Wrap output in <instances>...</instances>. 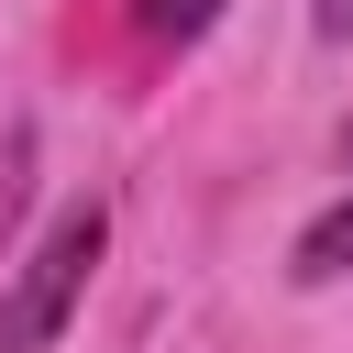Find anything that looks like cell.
I'll use <instances>...</instances> for the list:
<instances>
[{
	"instance_id": "6da1fadb",
	"label": "cell",
	"mask_w": 353,
	"mask_h": 353,
	"mask_svg": "<svg viewBox=\"0 0 353 353\" xmlns=\"http://www.w3.org/2000/svg\"><path fill=\"white\" fill-rule=\"evenodd\" d=\"M110 243V199H66L44 221V243L22 254V276L0 287V353H55V331L77 320V287Z\"/></svg>"
},
{
	"instance_id": "7a4b0ae2",
	"label": "cell",
	"mask_w": 353,
	"mask_h": 353,
	"mask_svg": "<svg viewBox=\"0 0 353 353\" xmlns=\"http://www.w3.org/2000/svg\"><path fill=\"white\" fill-rule=\"evenodd\" d=\"M287 276H298V287H342V276H353V188L287 243Z\"/></svg>"
},
{
	"instance_id": "3957f363",
	"label": "cell",
	"mask_w": 353,
	"mask_h": 353,
	"mask_svg": "<svg viewBox=\"0 0 353 353\" xmlns=\"http://www.w3.org/2000/svg\"><path fill=\"white\" fill-rule=\"evenodd\" d=\"M221 22V0H132V33H154V44H199Z\"/></svg>"
},
{
	"instance_id": "277c9868",
	"label": "cell",
	"mask_w": 353,
	"mask_h": 353,
	"mask_svg": "<svg viewBox=\"0 0 353 353\" xmlns=\"http://www.w3.org/2000/svg\"><path fill=\"white\" fill-rule=\"evenodd\" d=\"M22 176H33V132H11V154H0V243L22 221Z\"/></svg>"
},
{
	"instance_id": "5b68a950",
	"label": "cell",
	"mask_w": 353,
	"mask_h": 353,
	"mask_svg": "<svg viewBox=\"0 0 353 353\" xmlns=\"http://www.w3.org/2000/svg\"><path fill=\"white\" fill-rule=\"evenodd\" d=\"M309 22H320V44H353V0H309Z\"/></svg>"
},
{
	"instance_id": "8992f818",
	"label": "cell",
	"mask_w": 353,
	"mask_h": 353,
	"mask_svg": "<svg viewBox=\"0 0 353 353\" xmlns=\"http://www.w3.org/2000/svg\"><path fill=\"white\" fill-rule=\"evenodd\" d=\"M342 165H353V121H342Z\"/></svg>"
}]
</instances>
